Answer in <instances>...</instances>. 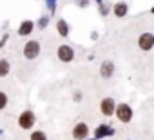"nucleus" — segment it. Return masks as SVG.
Here are the masks:
<instances>
[{
	"label": "nucleus",
	"mask_w": 154,
	"mask_h": 140,
	"mask_svg": "<svg viewBox=\"0 0 154 140\" xmlns=\"http://www.w3.org/2000/svg\"><path fill=\"white\" fill-rule=\"evenodd\" d=\"M40 27H45L47 26V18H40V24H38Z\"/></svg>",
	"instance_id": "15"
},
{
	"label": "nucleus",
	"mask_w": 154,
	"mask_h": 140,
	"mask_svg": "<svg viewBox=\"0 0 154 140\" xmlns=\"http://www.w3.org/2000/svg\"><path fill=\"white\" fill-rule=\"evenodd\" d=\"M38 55H40V42H36V40L26 42V46H24V56L27 60H35Z\"/></svg>",
	"instance_id": "3"
},
{
	"label": "nucleus",
	"mask_w": 154,
	"mask_h": 140,
	"mask_svg": "<svg viewBox=\"0 0 154 140\" xmlns=\"http://www.w3.org/2000/svg\"><path fill=\"white\" fill-rule=\"evenodd\" d=\"M116 118L122 122V124H127L132 120V107L129 104H118L116 106Z\"/></svg>",
	"instance_id": "2"
},
{
	"label": "nucleus",
	"mask_w": 154,
	"mask_h": 140,
	"mask_svg": "<svg viewBox=\"0 0 154 140\" xmlns=\"http://www.w3.org/2000/svg\"><path fill=\"white\" fill-rule=\"evenodd\" d=\"M127 11H129V8H127V4H125V2H116V6H114V15H116L118 18L125 17V15H127Z\"/></svg>",
	"instance_id": "10"
},
{
	"label": "nucleus",
	"mask_w": 154,
	"mask_h": 140,
	"mask_svg": "<svg viewBox=\"0 0 154 140\" xmlns=\"http://www.w3.org/2000/svg\"><path fill=\"white\" fill-rule=\"evenodd\" d=\"M100 111H102L103 116H112V115L116 113V102H114L111 97L103 98V100L100 102Z\"/></svg>",
	"instance_id": "6"
},
{
	"label": "nucleus",
	"mask_w": 154,
	"mask_h": 140,
	"mask_svg": "<svg viewBox=\"0 0 154 140\" xmlns=\"http://www.w3.org/2000/svg\"><path fill=\"white\" fill-rule=\"evenodd\" d=\"M150 13H154V6H152V9H150Z\"/></svg>",
	"instance_id": "16"
},
{
	"label": "nucleus",
	"mask_w": 154,
	"mask_h": 140,
	"mask_svg": "<svg viewBox=\"0 0 154 140\" xmlns=\"http://www.w3.org/2000/svg\"><path fill=\"white\" fill-rule=\"evenodd\" d=\"M9 69H11L9 62L6 58H0V77H8L9 75Z\"/></svg>",
	"instance_id": "11"
},
{
	"label": "nucleus",
	"mask_w": 154,
	"mask_h": 140,
	"mask_svg": "<svg viewBox=\"0 0 154 140\" xmlns=\"http://www.w3.org/2000/svg\"><path fill=\"white\" fill-rule=\"evenodd\" d=\"M100 75H102L103 78H111V77L114 75V64H112L111 60H105V62L100 65Z\"/></svg>",
	"instance_id": "8"
},
{
	"label": "nucleus",
	"mask_w": 154,
	"mask_h": 140,
	"mask_svg": "<svg viewBox=\"0 0 154 140\" xmlns=\"http://www.w3.org/2000/svg\"><path fill=\"white\" fill-rule=\"evenodd\" d=\"M56 56H58V60L69 64V62L74 60V49H72L71 46H65V44H63V46H60V47L56 49Z\"/></svg>",
	"instance_id": "5"
},
{
	"label": "nucleus",
	"mask_w": 154,
	"mask_h": 140,
	"mask_svg": "<svg viewBox=\"0 0 154 140\" xmlns=\"http://www.w3.org/2000/svg\"><path fill=\"white\" fill-rule=\"evenodd\" d=\"M89 136V126L85 122H78L74 127H72V138L76 140H85Z\"/></svg>",
	"instance_id": "7"
},
{
	"label": "nucleus",
	"mask_w": 154,
	"mask_h": 140,
	"mask_svg": "<svg viewBox=\"0 0 154 140\" xmlns=\"http://www.w3.org/2000/svg\"><path fill=\"white\" fill-rule=\"evenodd\" d=\"M29 140H47V135L44 131H33L31 136H29Z\"/></svg>",
	"instance_id": "13"
},
{
	"label": "nucleus",
	"mask_w": 154,
	"mask_h": 140,
	"mask_svg": "<svg viewBox=\"0 0 154 140\" xmlns=\"http://www.w3.org/2000/svg\"><path fill=\"white\" fill-rule=\"evenodd\" d=\"M33 22L31 20H24L22 24H20V27H18V35H22V37H27L31 31H33Z\"/></svg>",
	"instance_id": "9"
},
{
	"label": "nucleus",
	"mask_w": 154,
	"mask_h": 140,
	"mask_svg": "<svg viewBox=\"0 0 154 140\" xmlns=\"http://www.w3.org/2000/svg\"><path fill=\"white\" fill-rule=\"evenodd\" d=\"M6 106H8V95L4 91H0V111L6 109Z\"/></svg>",
	"instance_id": "14"
},
{
	"label": "nucleus",
	"mask_w": 154,
	"mask_h": 140,
	"mask_svg": "<svg viewBox=\"0 0 154 140\" xmlns=\"http://www.w3.org/2000/svg\"><path fill=\"white\" fill-rule=\"evenodd\" d=\"M56 29H58V33H60L62 37H67V35H69V27H67L65 20H58V24H56Z\"/></svg>",
	"instance_id": "12"
},
{
	"label": "nucleus",
	"mask_w": 154,
	"mask_h": 140,
	"mask_svg": "<svg viewBox=\"0 0 154 140\" xmlns=\"http://www.w3.org/2000/svg\"><path fill=\"white\" fill-rule=\"evenodd\" d=\"M138 47H140L141 51H150V49L154 47V35L149 33V31L141 33V35L138 37Z\"/></svg>",
	"instance_id": "4"
},
{
	"label": "nucleus",
	"mask_w": 154,
	"mask_h": 140,
	"mask_svg": "<svg viewBox=\"0 0 154 140\" xmlns=\"http://www.w3.org/2000/svg\"><path fill=\"white\" fill-rule=\"evenodd\" d=\"M35 124H36V116H35V113H33V111L26 109V111H22V113H20V116H18V127H20V129L29 131Z\"/></svg>",
	"instance_id": "1"
}]
</instances>
